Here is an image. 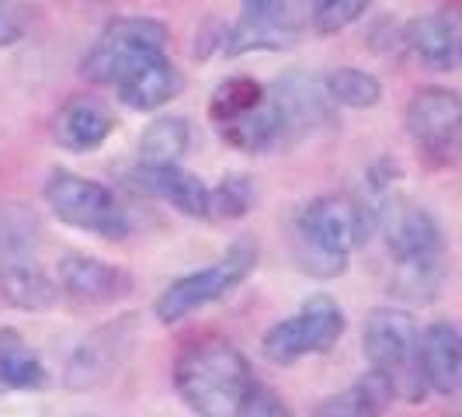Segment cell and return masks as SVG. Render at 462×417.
Here are the masks:
<instances>
[{"instance_id":"cell-1","label":"cell","mask_w":462,"mask_h":417,"mask_svg":"<svg viewBox=\"0 0 462 417\" xmlns=\"http://www.w3.org/2000/svg\"><path fill=\"white\" fill-rule=\"evenodd\" d=\"M257 383L247 355L219 334L188 341L174 358V394L195 417H240Z\"/></svg>"},{"instance_id":"cell-2","label":"cell","mask_w":462,"mask_h":417,"mask_svg":"<svg viewBox=\"0 0 462 417\" xmlns=\"http://www.w3.org/2000/svg\"><path fill=\"white\" fill-rule=\"evenodd\" d=\"M372 233V208L347 195H317L292 219V261L310 278H337Z\"/></svg>"},{"instance_id":"cell-3","label":"cell","mask_w":462,"mask_h":417,"mask_svg":"<svg viewBox=\"0 0 462 417\" xmlns=\"http://www.w3.org/2000/svg\"><path fill=\"white\" fill-rule=\"evenodd\" d=\"M362 348H365L369 369L386 375L393 400L420 403L428 396L424 375H420V358H417L420 327L407 310H400V306L372 310L362 327Z\"/></svg>"},{"instance_id":"cell-4","label":"cell","mask_w":462,"mask_h":417,"mask_svg":"<svg viewBox=\"0 0 462 417\" xmlns=\"http://www.w3.org/2000/svg\"><path fill=\"white\" fill-rule=\"evenodd\" d=\"M257 261H261V247H257L254 236L233 240L219 261H212V264L199 268V272H188V275L174 278L157 296V302H153V317L167 327L181 324L191 313H199L202 306L219 302L223 296H230L233 289H240L247 278L254 275Z\"/></svg>"},{"instance_id":"cell-5","label":"cell","mask_w":462,"mask_h":417,"mask_svg":"<svg viewBox=\"0 0 462 417\" xmlns=\"http://www.w3.org/2000/svg\"><path fill=\"white\" fill-rule=\"evenodd\" d=\"M42 195H46L49 212L69 230L94 233L101 240H125L133 233V219L116 191L84 174H73L67 167L49 171Z\"/></svg>"},{"instance_id":"cell-6","label":"cell","mask_w":462,"mask_h":417,"mask_svg":"<svg viewBox=\"0 0 462 417\" xmlns=\"http://www.w3.org/2000/svg\"><path fill=\"white\" fill-rule=\"evenodd\" d=\"M345 334V310L337 306L334 296L317 292L302 302L296 313L264 330L261 351L275 366H296L302 358L327 355Z\"/></svg>"},{"instance_id":"cell-7","label":"cell","mask_w":462,"mask_h":417,"mask_svg":"<svg viewBox=\"0 0 462 417\" xmlns=\"http://www.w3.org/2000/svg\"><path fill=\"white\" fill-rule=\"evenodd\" d=\"M139 334H143V327H139L136 313H122L108 324L94 327L91 334L69 351L67 366H63V386L73 394H91V390L108 386L133 358Z\"/></svg>"},{"instance_id":"cell-8","label":"cell","mask_w":462,"mask_h":417,"mask_svg":"<svg viewBox=\"0 0 462 417\" xmlns=\"http://www.w3.org/2000/svg\"><path fill=\"white\" fill-rule=\"evenodd\" d=\"M171 32L157 18H116L105 24V32L91 42V49L80 60V73L91 84H116L122 70L133 67L146 52H167Z\"/></svg>"},{"instance_id":"cell-9","label":"cell","mask_w":462,"mask_h":417,"mask_svg":"<svg viewBox=\"0 0 462 417\" xmlns=\"http://www.w3.org/2000/svg\"><path fill=\"white\" fill-rule=\"evenodd\" d=\"M403 125L428 163L435 167L456 163L462 143V101L456 91L420 88L403 112Z\"/></svg>"},{"instance_id":"cell-10","label":"cell","mask_w":462,"mask_h":417,"mask_svg":"<svg viewBox=\"0 0 462 417\" xmlns=\"http://www.w3.org/2000/svg\"><path fill=\"white\" fill-rule=\"evenodd\" d=\"M372 227H379V236L386 244V255L393 257V264L448 255L439 216L424 206L383 195L379 208L372 212Z\"/></svg>"},{"instance_id":"cell-11","label":"cell","mask_w":462,"mask_h":417,"mask_svg":"<svg viewBox=\"0 0 462 417\" xmlns=\"http://www.w3.org/2000/svg\"><path fill=\"white\" fill-rule=\"evenodd\" d=\"M306 0H244L240 24L226 32V56H244V52H275V49L296 46L302 32Z\"/></svg>"},{"instance_id":"cell-12","label":"cell","mask_w":462,"mask_h":417,"mask_svg":"<svg viewBox=\"0 0 462 417\" xmlns=\"http://www.w3.org/2000/svg\"><path fill=\"white\" fill-rule=\"evenodd\" d=\"M56 289L60 296L80 302V306H112L133 296L136 278L125 268H118L116 261H105L88 251H67L56 264Z\"/></svg>"},{"instance_id":"cell-13","label":"cell","mask_w":462,"mask_h":417,"mask_svg":"<svg viewBox=\"0 0 462 417\" xmlns=\"http://www.w3.org/2000/svg\"><path fill=\"white\" fill-rule=\"evenodd\" d=\"M278 116L285 122L289 143H300L310 133H320L324 125H334V101L324 91V77H313L306 70H292L278 77L272 88H264Z\"/></svg>"},{"instance_id":"cell-14","label":"cell","mask_w":462,"mask_h":417,"mask_svg":"<svg viewBox=\"0 0 462 417\" xmlns=\"http://www.w3.org/2000/svg\"><path fill=\"white\" fill-rule=\"evenodd\" d=\"M118 101L133 112H157L167 101H174L181 88H185V77L181 70L171 63L167 52H146L139 56L133 67L122 70L116 84Z\"/></svg>"},{"instance_id":"cell-15","label":"cell","mask_w":462,"mask_h":417,"mask_svg":"<svg viewBox=\"0 0 462 417\" xmlns=\"http://www.w3.org/2000/svg\"><path fill=\"white\" fill-rule=\"evenodd\" d=\"M403 49L414 52L420 67L435 70V73H452L459 67L462 52L459 14L445 7V11H428V14L411 18L403 24Z\"/></svg>"},{"instance_id":"cell-16","label":"cell","mask_w":462,"mask_h":417,"mask_svg":"<svg viewBox=\"0 0 462 417\" xmlns=\"http://www.w3.org/2000/svg\"><path fill=\"white\" fill-rule=\"evenodd\" d=\"M116 116H112V108L101 101V97H84V94H77V97H67L60 108H56V116H52V139L69 150V153H91L97 146H105L112 133H116Z\"/></svg>"},{"instance_id":"cell-17","label":"cell","mask_w":462,"mask_h":417,"mask_svg":"<svg viewBox=\"0 0 462 417\" xmlns=\"http://www.w3.org/2000/svg\"><path fill=\"white\" fill-rule=\"evenodd\" d=\"M420 375L428 394L452 396L462 386V338L452 320H435L420 330Z\"/></svg>"},{"instance_id":"cell-18","label":"cell","mask_w":462,"mask_h":417,"mask_svg":"<svg viewBox=\"0 0 462 417\" xmlns=\"http://www.w3.org/2000/svg\"><path fill=\"white\" fill-rule=\"evenodd\" d=\"M139 191L163 199L167 206H174L188 219H208V185L185 171L181 163H167V167H136L133 174Z\"/></svg>"},{"instance_id":"cell-19","label":"cell","mask_w":462,"mask_h":417,"mask_svg":"<svg viewBox=\"0 0 462 417\" xmlns=\"http://www.w3.org/2000/svg\"><path fill=\"white\" fill-rule=\"evenodd\" d=\"M219 136L226 146L240 150V153H275L289 146V133H285V122L278 116V108L272 105V97L264 91L261 105L251 108L247 116L233 118L226 125H216Z\"/></svg>"},{"instance_id":"cell-20","label":"cell","mask_w":462,"mask_h":417,"mask_svg":"<svg viewBox=\"0 0 462 417\" xmlns=\"http://www.w3.org/2000/svg\"><path fill=\"white\" fill-rule=\"evenodd\" d=\"M0 300L24 313H42L60 302V289L39 264V257H24V261L0 264Z\"/></svg>"},{"instance_id":"cell-21","label":"cell","mask_w":462,"mask_h":417,"mask_svg":"<svg viewBox=\"0 0 462 417\" xmlns=\"http://www.w3.org/2000/svg\"><path fill=\"white\" fill-rule=\"evenodd\" d=\"M390 403H393V390H390L386 375L369 369L351 386L330 394L324 403H317V411L310 417H379Z\"/></svg>"},{"instance_id":"cell-22","label":"cell","mask_w":462,"mask_h":417,"mask_svg":"<svg viewBox=\"0 0 462 417\" xmlns=\"http://www.w3.org/2000/svg\"><path fill=\"white\" fill-rule=\"evenodd\" d=\"M49 386V369L42 358L28 348L18 330L4 327L0 330V390L14 394H39Z\"/></svg>"},{"instance_id":"cell-23","label":"cell","mask_w":462,"mask_h":417,"mask_svg":"<svg viewBox=\"0 0 462 417\" xmlns=\"http://www.w3.org/2000/svg\"><path fill=\"white\" fill-rule=\"evenodd\" d=\"M191 146V122L181 116H157L136 143L139 167H167L181 163Z\"/></svg>"},{"instance_id":"cell-24","label":"cell","mask_w":462,"mask_h":417,"mask_svg":"<svg viewBox=\"0 0 462 417\" xmlns=\"http://www.w3.org/2000/svg\"><path fill=\"white\" fill-rule=\"evenodd\" d=\"M42 240V216L28 202L4 199L0 202V264L35 257Z\"/></svg>"},{"instance_id":"cell-25","label":"cell","mask_w":462,"mask_h":417,"mask_svg":"<svg viewBox=\"0 0 462 417\" xmlns=\"http://www.w3.org/2000/svg\"><path fill=\"white\" fill-rule=\"evenodd\" d=\"M445 278H448V255L428 257V261H403L393 264V275H390V296L403 302H435L445 289Z\"/></svg>"},{"instance_id":"cell-26","label":"cell","mask_w":462,"mask_h":417,"mask_svg":"<svg viewBox=\"0 0 462 417\" xmlns=\"http://www.w3.org/2000/svg\"><path fill=\"white\" fill-rule=\"evenodd\" d=\"M324 91L334 101V108H351V112H365L383 101L379 77L358 67H334L324 77Z\"/></svg>"},{"instance_id":"cell-27","label":"cell","mask_w":462,"mask_h":417,"mask_svg":"<svg viewBox=\"0 0 462 417\" xmlns=\"http://www.w3.org/2000/svg\"><path fill=\"white\" fill-rule=\"evenodd\" d=\"M261 97H264L261 80H254V77H226L208 97V118H212V125H226L233 118L247 116L251 108H257Z\"/></svg>"},{"instance_id":"cell-28","label":"cell","mask_w":462,"mask_h":417,"mask_svg":"<svg viewBox=\"0 0 462 417\" xmlns=\"http://www.w3.org/2000/svg\"><path fill=\"white\" fill-rule=\"evenodd\" d=\"M254 181L247 174H226L208 188V219H240L254 208Z\"/></svg>"},{"instance_id":"cell-29","label":"cell","mask_w":462,"mask_h":417,"mask_svg":"<svg viewBox=\"0 0 462 417\" xmlns=\"http://www.w3.org/2000/svg\"><path fill=\"white\" fill-rule=\"evenodd\" d=\"M369 4L372 0H306V14L320 35H337L347 24L358 22L369 11Z\"/></svg>"},{"instance_id":"cell-30","label":"cell","mask_w":462,"mask_h":417,"mask_svg":"<svg viewBox=\"0 0 462 417\" xmlns=\"http://www.w3.org/2000/svg\"><path fill=\"white\" fill-rule=\"evenodd\" d=\"M28 32V14L18 0H0V49L18 46Z\"/></svg>"},{"instance_id":"cell-31","label":"cell","mask_w":462,"mask_h":417,"mask_svg":"<svg viewBox=\"0 0 462 417\" xmlns=\"http://www.w3.org/2000/svg\"><path fill=\"white\" fill-rule=\"evenodd\" d=\"M240 417H292V411L285 407V400H282L272 386L257 383L254 396L247 400V407L240 411Z\"/></svg>"},{"instance_id":"cell-32","label":"cell","mask_w":462,"mask_h":417,"mask_svg":"<svg viewBox=\"0 0 462 417\" xmlns=\"http://www.w3.org/2000/svg\"><path fill=\"white\" fill-rule=\"evenodd\" d=\"M226 24L223 22H206L202 24V35H199V46H195V52L206 60V56H212V52H223V46H226Z\"/></svg>"}]
</instances>
